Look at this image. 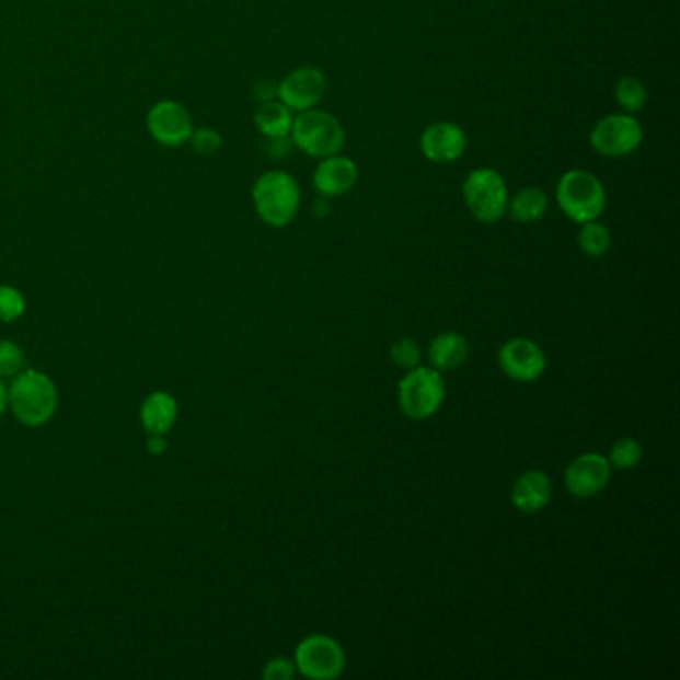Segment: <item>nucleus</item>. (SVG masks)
<instances>
[{
	"label": "nucleus",
	"mask_w": 680,
	"mask_h": 680,
	"mask_svg": "<svg viewBox=\"0 0 680 680\" xmlns=\"http://www.w3.org/2000/svg\"><path fill=\"white\" fill-rule=\"evenodd\" d=\"M643 459V446L636 441L635 437H621L614 441L607 461L616 471H629L635 469Z\"/></svg>",
	"instance_id": "22"
},
{
	"label": "nucleus",
	"mask_w": 680,
	"mask_h": 680,
	"mask_svg": "<svg viewBox=\"0 0 680 680\" xmlns=\"http://www.w3.org/2000/svg\"><path fill=\"white\" fill-rule=\"evenodd\" d=\"M23 351L12 342H0V378H11L23 368Z\"/></svg>",
	"instance_id": "26"
},
{
	"label": "nucleus",
	"mask_w": 680,
	"mask_h": 680,
	"mask_svg": "<svg viewBox=\"0 0 680 680\" xmlns=\"http://www.w3.org/2000/svg\"><path fill=\"white\" fill-rule=\"evenodd\" d=\"M178 405L168 393H152L142 405V424L154 436H164L174 424Z\"/></svg>",
	"instance_id": "19"
},
{
	"label": "nucleus",
	"mask_w": 680,
	"mask_h": 680,
	"mask_svg": "<svg viewBox=\"0 0 680 680\" xmlns=\"http://www.w3.org/2000/svg\"><path fill=\"white\" fill-rule=\"evenodd\" d=\"M327 90V79L318 67L293 68L278 82V101L291 112L315 108Z\"/></svg>",
	"instance_id": "9"
},
{
	"label": "nucleus",
	"mask_w": 680,
	"mask_h": 680,
	"mask_svg": "<svg viewBox=\"0 0 680 680\" xmlns=\"http://www.w3.org/2000/svg\"><path fill=\"white\" fill-rule=\"evenodd\" d=\"M7 390H4V385L0 383V413L4 412V407H7Z\"/></svg>",
	"instance_id": "31"
},
{
	"label": "nucleus",
	"mask_w": 680,
	"mask_h": 680,
	"mask_svg": "<svg viewBox=\"0 0 680 680\" xmlns=\"http://www.w3.org/2000/svg\"><path fill=\"white\" fill-rule=\"evenodd\" d=\"M390 357L397 368L407 371L422 366V347L412 337H400L391 344Z\"/></svg>",
	"instance_id": "23"
},
{
	"label": "nucleus",
	"mask_w": 680,
	"mask_h": 680,
	"mask_svg": "<svg viewBox=\"0 0 680 680\" xmlns=\"http://www.w3.org/2000/svg\"><path fill=\"white\" fill-rule=\"evenodd\" d=\"M293 116L296 114L284 102L274 99V101L260 102L256 114H254V123H256L260 135L266 138H281V136H290Z\"/></svg>",
	"instance_id": "18"
},
{
	"label": "nucleus",
	"mask_w": 680,
	"mask_h": 680,
	"mask_svg": "<svg viewBox=\"0 0 680 680\" xmlns=\"http://www.w3.org/2000/svg\"><path fill=\"white\" fill-rule=\"evenodd\" d=\"M252 200L262 222L272 228H286L300 212V186L288 172L269 170L254 182Z\"/></svg>",
	"instance_id": "1"
},
{
	"label": "nucleus",
	"mask_w": 680,
	"mask_h": 680,
	"mask_svg": "<svg viewBox=\"0 0 680 680\" xmlns=\"http://www.w3.org/2000/svg\"><path fill=\"white\" fill-rule=\"evenodd\" d=\"M558 208L575 223L599 220L607 208V191L601 180L589 170L573 168L557 182Z\"/></svg>",
	"instance_id": "3"
},
{
	"label": "nucleus",
	"mask_w": 680,
	"mask_h": 680,
	"mask_svg": "<svg viewBox=\"0 0 680 680\" xmlns=\"http://www.w3.org/2000/svg\"><path fill=\"white\" fill-rule=\"evenodd\" d=\"M9 402L12 412L24 425L38 427L55 415L58 395L55 383L45 373L24 371L12 383Z\"/></svg>",
	"instance_id": "6"
},
{
	"label": "nucleus",
	"mask_w": 680,
	"mask_h": 680,
	"mask_svg": "<svg viewBox=\"0 0 680 680\" xmlns=\"http://www.w3.org/2000/svg\"><path fill=\"white\" fill-rule=\"evenodd\" d=\"M148 447H150V451H152L154 456H158V453H162V451L166 449V443H164V439H162V437L154 436L150 439V446Z\"/></svg>",
	"instance_id": "30"
},
{
	"label": "nucleus",
	"mask_w": 680,
	"mask_h": 680,
	"mask_svg": "<svg viewBox=\"0 0 680 680\" xmlns=\"http://www.w3.org/2000/svg\"><path fill=\"white\" fill-rule=\"evenodd\" d=\"M359 178V168L349 157L334 154V157L322 158L320 164L313 170L312 184L315 192L330 200L339 198L354 191V186Z\"/></svg>",
	"instance_id": "14"
},
{
	"label": "nucleus",
	"mask_w": 680,
	"mask_h": 680,
	"mask_svg": "<svg viewBox=\"0 0 680 680\" xmlns=\"http://www.w3.org/2000/svg\"><path fill=\"white\" fill-rule=\"evenodd\" d=\"M191 142L192 148L201 157H212L222 146V136L218 135L214 128H198L192 132Z\"/></svg>",
	"instance_id": "25"
},
{
	"label": "nucleus",
	"mask_w": 680,
	"mask_h": 680,
	"mask_svg": "<svg viewBox=\"0 0 680 680\" xmlns=\"http://www.w3.org/2000/svg\"><path fill=\"white\" fill-rule=\"evenodd\" d=\"M546 210H549V196L537 186H525L514 198H509L507 204V212L517 223L539 222Z\"/></svg>",
	"instance_id": "17"
},
{
	"label": "nucleus",
	"mask_w": 680,
	"mask_h": 680,
	"mask_svg": "<svg viewBox=\"0 0 680 680\" xmlns=\"http://www.w3.org/2000/svg\"><path fill=\"white\" fill-rule=\"evenodd\" d=\"M23 312V293L9 286H0V322H14Z\"/></svg>",
	"instance_id": "24"
},
{
	"label": "nucleus",
	"mask_w": 680,
	"mask_h": 680,
	"mask_svg": "<svg viewBox=\"0 0 680 680\" xmlns=\"http://www.w3.org/2000/svg\"><path fill=\"white\" fill-rule=\"evenodd\" d=\"M643 126L635 114H607L595 124L589 135L592 150L607 158H623L636 152L643 145Z\"/></svg>",
	"instance_id": "7"
},
{
	"label": "nucleus",
	"mask_w": 680,
	"mask_h": 680,
	"mask_svg": "<svg viewBox=\"0 0 680 680\" xmlns=\"http://www.w3.org/2000/svg\"><path fill=\"white\" fill-rule=\"evenodd\" d=\"M254 96L257 102H268L278 99V84L269 82V80H260L254 87Z\"/></svg>",
	"instance_id": "28"
},
{
	"label": "nucleus",
	"mask_w": 680,
	"mask_h": 680,
	"mask_svg": "<svg viewBox=\"0 0 680 680\" xmlns=\"http://www.w3.org/2000/svg\"><path fill=\"white\" fill-rule=\"evenodd\" d=\"M419 150L431 164H451L468 150V135L456 123L429 124L419 136Z\"/></svg>",
	"instance_id": "13"
},
{
	"label": "nucleus",
	"mask_w": 680,
	"mask_h": 680,
	"mask_svg": "<svg viewBox=\"0 0 680 680\" xmlns=\"http://www.w3.org/2000/svg\"><path fill=\"white\" fill-rule=\"evenodd\" d=\"M613 468L607 456L601 453H580L565 469V487L577 499H591L609 485Z\"/></svg>",
	"instance_id": "11"
},
{
	"label": "nucleus",
	"mask_w": 680,
	"mask_h": 680,
	"mask_svg": "<svg viewBox=\"0 0 680 680\" xmlns=\"http://www.w3.org/2000/svg\"><path fill=\"white\" fill-rule=\"evenodd\" d=\"M499 368L509 380L519 383L537 381L546 369L545 351L539 344L527 337H514L503 344L499 349Z\"/></svg>",
	"instance_id": "10"
},
{
	"label": "nucleus",
	"mask_w": 680,
	"mask_h": 680,
	"mask_svg": "<svg viewBox=\"0 0 680 680\" xmlns=\"http://www.w3.org/2000/svg\"><path fill=\"white\" fill-rule=\"evenodd\" d=\"M296 665L290 658H272L266 669H264V679L268 680H291L296 675Z\"/></svg>",
	"instance_id": "27"
},
{
	"label": "nucleus",
	"mask_w": 680,
	"mask_h": 680,
	"mask_svg": "<svg viewBox=\"0 0 680 680\" xmlns=\"http://www.w3.org/2000/svg\"><path fill=\"white\" fill-rule=\"evenodd\" d=\"M469 357V342L458 332H446L434 337L427 347V359L437 371L461 368Z\"/></svg>",
	"instance_id": "16"
},
{
	"label": "nucleus",
	"mask_w": 680,
	"mask_h": 680,
	"mask_svg": "<svg viewBox=\"0 0 680 680\" xmlns=\"http://www.w3.org/2000/svg\"><path fill=\"white\" fill-rule=\"evenodd\" d=\"M446 400V381L436 368L407 369L397 385V402L405 417L413 422H424L434 417Z\"/></svg>",
	"instance_id": "4"
},
{
	"label": "nucleus",
	"mask_w": 680,
	"mask_h": 680,
	"mask_svg": "<svg viewBox=\"0 0 680 680\" xmlns=\"http://www.w3.org/2000/svg\"><path fill=\"white\" fill-rule=\"evenodd\" d=\"M148 132L157 140L158 145L176 148L191 140L194 132L188 111L174 101H162L154 104L146 116Z\"/></svg>",
	"instance_id": "12"
},
{
	"label": "nucleus",
	"mask_w": 680,
	"mask_h": 680,
	"mask_svg": "<svg viewBox=\"0 0 680 680\" xmlns=\"http://www.w3.org/2000/svg\"><path fill=\"white\" fill-rule=\"evenodd\" d=\"M346 650L327 635H310L301 641L293 665L301 677L312 680H334L346 670Z\"/></svg>",
	"instance_id": "8"
},
{
	"label": "nucleus",
	"mask_w": 680,
	"mask_h": 680,
	"mask_svg": "<svg viewBox=\"0 0 680 680\" xmlns=\"http://www.w3.org/2000/svg\"><path fill=\"white\" fill-rule=\"evenodd\" d=\"M290 140L306 157L322 160L342 152L346 146V130L334 114L315 106L293 116Z\"/></svg>",
	"instance_id": "2"
},
{
	"label": "nucleus",
	"mask_w": 680,
	"mask_h": 680,
	"mask_svg": "<svg viewBox=\"0 0 680 680\" xmlns=\"http://www.w3.org/2000/svg\"><path fill=\"white\" fill-rule=\"evenodd\" d=\"M269 140V154L274 158L286 157L290 152L291 140L290 136H281V138H268Z\"/></svg>",
	"instance_id": "29"
},
{
	"label": "nucleus",
	"mask_w": 680,
	"mask_h": 680,
	"mask_svg": "<svg viewBox=\"0 0 680 680\" xmlns=\"http://www.w3.org/2000/svg\"><path fill=\"white\" fill-rule=\"evenodd\" d=\"M614 99L626 114H636L647 106L648 90L638 77H623L614 87Z\"/></svg>",
	"instance_id": "21"
},
{
	"label": "nucleus",
	"mask_w": 680,
	"mask_h": 680,
	"mask_svg": "<svg viewBox=\"0 0 680 680\" xmlns=\"http://www.w3.org/2000/svg\"><path fill=\"white\" fill-rule=\"evenodd\" d=\"M577 245L585 256L602 257L611 250L613 235L604 223L599 222V220H591V222L580 223Z\"/></svg>",
	"instance_id": "20"
},
{
	"label": "nucleus",
	"mask_w": 680,
	"mask_h": 680,
	"mask_svg": "<svg viewBox=\"0 0 680 680\" xmlns=\"http://www.w3.org/2000/svg\"><path fill=\"white\" fill-rule=\"evenodd\" d=\"M463 200L477 222L497 223L507 214L509 191L497 170L475 168L463 180Z\"/></svg>",
	"instance_id": "5"
},
{
	"label": "nucleus",
	"mask_w": 680,
	"mask_h": 680,
	"mask_svg": "<svg viewBox=\"0 0 680 680\" xmlns=\"http://www.w3.org/2000/svg\"><path fill=\"white\" fill-rule=\"evenodd\" d=\"M553 497L551 480L545 471L531 469L515 480L511 487V503L521 514L535 515L543 511Z\"/></svg>",
	"instance_id": "15"
}]
</instances>
